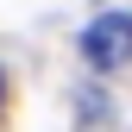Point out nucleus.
Returning a JSON list of instances; mask_svg holds the SVG:
<instances>
[{
	"mask_svg": "<svg viewBox=\"0 0 132 132\" xmlns=\"http://www.w3.org/2000/svg\"><path fill=\"white\" fill-rule=\"evenodd\" d=\"M0 94H6V82H0Z\"/></svg>",
	"mask_w": 132,
	"mask_h": 132,
	"instance_id": "nucleus-2",
	"label": "nucleus"
},
{
	"mask_svg": "<svg viewBox=\"0 0 132 132\" xmlns=\"http://www.w3.org/2000/svg\"><path fill=\"white\" fill-rule=\"evenodd\" d=\"M82 57L94 69H126L132 63V13H101L82 31Z\"/></svg>",
	"mask_w": 132,
	"mask_h": 132,
	"instance_id": "nucleus-1",
	"label": "nucleus"
}]
</instances>
